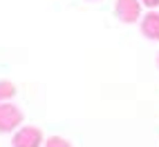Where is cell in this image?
Segmentation results:
<instances>
[{
  "label": "cell",
  "instance_id": "cell-1",
  "mask_svg": "<svg viewBox=\"0 0 159 147\" xmlns=\"http://www.w3.org/2000/svg\"><path fill=\"white\" fill-rule=\"evenodd\" d=\"M25 114L23 109L14 103H0V134H9V132H16L20 125H23Z\"/></svg>",
  "mask_w": 159,
  "mask_h": 147
},
{
  "label": "cell",
  "instance_id": "cell-7",
  "mask_svg": "<svg viewBox=\"0 0 159 147\" xmlns=\"http://www.w3.org/2000/svg\"><path fill=\"white\" fill-rule=\"evenodd\" d=\"M141 5H146L148 9H155V7H159V0H141Z\"/></svg>",
  "mask_w": 159,
  "mask_h": 147
},
{
  "label": "cell",
  "instance_id": "cell-6",
  "mask_svg": "<svg viewBox=\"0 0 159 147\" xmlns=\"http://www.w3.org/2000/svg\"><path fill=\"white\" fill-rule=\"evenodd\" d=\"M43 147H72V143L67 138H63V136H49Z\"/></svg>",
  "mask_w": 159,
  "mask_h": 147
},
{
  "label": "cell",
  "instance_id": "cell-3",
  "mask_svg": "<svg viewBox=\"0 0 159 147\" xmlns=\"http://www.w3.org/2000/svg\"><path fill=\"white\" fill-rule=\"evenodd\" d=\"M114 14L123 25H132L141 20V0H116Z\"/></svg>",
  "mask_w": 159,
  "mask_h": 147
},
{
  "label": "cell",
  "instance_id": "cell-5",
  "mask_svg": "<svg viewBox=\"0 0 159 147\" xmlns=\"http://www.w3.org/2000/svg\"><path fill=\"white\" fill-rule=\"evenodd\" d=\"M16 96V87L11 80H0V103H7Z\"/></svg>",
  "mask_w": 159,
  "mask_h": 147
},
{
  "label": "cell",
  "instance_id": "cell-9",
  "mask_svg": "<svg viewBox=\"0 0 159 147\" xmlns=\"http://www.w3.org/2000/svg\"><path fill=\"white\" fill-rule=\"evenodd\" d=\"M157 67H159V56H157Z\"/></svg>",
  "mask_w": 159,
  "mask_h": 147
},
{
  "label": "cell",
  "instance_id": "cell-2",
  "mask_svg": "<svg viewBox=\"0 0 159 147\" xmlns=\"http://www.w3.org/2000/svg\"><path fill=\"white\" fill-rule=\"evenodd\" d=\"M45 145L43 138V132L34 125H25L14 132V138H11V147H40Z\"/></svg>",
  "mask_w": 159,
  "mask_h": 147
},
{
  "label": "cell",
  "instance_id": "cell-8",
  "mask_svg": "<svg viewBox=\"0 0 159 147\" xmlns=\"http://www.w3.org/2000/svg\"><path fill=\"white\" fill-rule=\"evenodd\" d=\"M85 2H99V0H85Z\"/></svg>",
  "mask_w": 159,
  "mask_h": 147
},
{
  "label": "cell",
  "instance_id": "cell-4",
  "mask_svg": "<svg viewBox=\"0 0 159 147\" xmlns=\"http://www.w3.org/2000/svg\"><path fill=\"white\" fill-rule=\"evenodd\" d=\"M139 29L148 40H159V11H148L139 20Z\"/></svg>",
  "mask_w": 159,
  "mask_h": 147
}]
</instances>
